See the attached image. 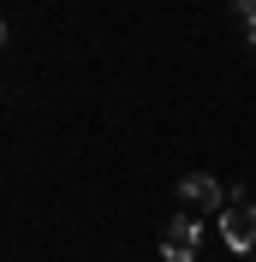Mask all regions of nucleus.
Returning <instances> with one entry per match:
<instances>
[{
    "instance_id": "obj_1",
    "label": "nucleus",
    "mask_w": 256,
    "mask_h": 262,
    "mask_svg": "<svg viewBox=\"0 0 256 262\" xmlns=\"http://www.w3.org/2000/svg\"><path fill=\"white\" fill-rule=\"evenodd\" d=\"M221 232H226V250H256V203L244 185L226 191V214H221Z\"/></svg>"
},
{
    "instance_id": "obj_2",
    "label": "nucleus",
    "mask_w": 256,
    "mask_h": 262,
    "mask_svg": "<svg viewBox=\"0 0 256 262\" xmlns=\"http://www.w3.org/2000/svg\"><path fill=\"white\" fill-rule=\"evenodd\" d=\"M179 203L191 214H226V191H221L215 173H185L179 179Z\"/></svg>"
},
{
    "instance_id": "obj_3",
    "label": "nucleus",
    "mask_w": 256,
    "mask_h": 262,
    "mask_svg": "<svg viewBox=\"0 0 256 262\" xmlns=\"http://www.w3.org/2000/svg\"><path fill=\"white\" fill-rule=\"evenodd\" d=\"M161 256H167V262H191V256H197V221H191V214H179L173 227H167Z\"/></svg>"
},
{
    "instance_id": "obj_4",
    "label": "nucleus",
    "mask_w": 256,
    "mask_h": 262,
    "mask_svg": "<svg viewBox=\"0 0 256 262\" xmlns=\"http://www.w3.org/2000/svg\"><path fill=\"white\" fill-rule=\"evenodd\" d=\"M239 18H244V30H250V42H256V0H244V6H239Z\"/></svg>"
}]
</instances>
